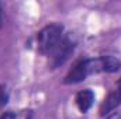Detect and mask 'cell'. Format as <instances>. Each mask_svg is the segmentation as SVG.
<instances>
[{"mask_svg": "<svg viewBox=\"0 0 121 119\" xmlns=\"http://www.w3.org/2000/svg\"><path fill=\"white\" fill-rule=\"evenodd\" d=\"M66 35L68 32L65 31V27L62 24L54 23V24L45 25L35 35L37 52L42 56L52 58L54 53L58 51V48L62 45V42L65 41Z\"/></svg>", "mask_w": 121, "mask_h": 119, "instance_id": "cell-2", "label": "cell"}, {"mask_svg": "<svg viewBox=\"0 0 121 119\" xmlns=\"http://www.w3.org/2000/svg\"><path fill=\"white\" fill-rule=\"evenodd\" d=\"M1 27H3V6L0 3V30H1Z\"/></svg>", "mask_w": 121, "mask_h": 119, "instance_id": "cell-9", "label": "cell"}, {"mask_svg": "<svg viewBox=\"0 0 121 119\" xmlns=\"http://www.w3.org/2000/svg\"><path fill=\"white\" fill-rule=\"evenodd\" d=\"M121 69V60L116 56L106 55L99 58H83L73 63L62 83L66 86H73L85 81L89 76L97 73H117Z\"/></svg>", "mask_w": 121, "mask_h": 119, "instance_id": "cell-1", "label": "cell"}, {"mask_svg": "<svg viewBox=\"0 0 121 119\" xmlns=\"http://www.w3.org/2000/svg\"><path fill=\"white\" fill-rule=\"evenodd\" d=\"M94 99H96V94L90 88L80 90L75 95V105L78 107L80 114H87L94 104Z\"/></svg>", "mask_w": 121, "mask_h": 119, "instance_id": "cell-5", "label": "cell"}, {"mask_svg": "<svg viewBox=\"0 0 121 119\" xmlns=\"http://www.w3.org/2000/svg\"><path fill=\"white\" fill-rule=\"evenodd\" d=\"M75 48H76V41L73 39V36L70 34H68L65 41L62 42V45L58 48V51L54 53V56L49 58V67L54 70V69L60 67L62 64H65L69 60V58L73 55Z\"/></svg>", "mask_w": 121, "mask_h": 119, "instance_id": "cell-3", "label": "cell"}, {"mask_svg": "<svg viewBox=\"0 0 121 119\" xmlns=\"http://www.w3.org/2000/svg\"><path fill=\"white\" fill-rule=\"evenodd\" d=\"M120 105H121V77L118 79V81L116 83V87L107 94V97L100 104L99 115L101 118H106L107 115L114 112Z\"/></svg>", "mask_w": 121, "mask_h": 119, "instance_id": "cell-4", "label": "cell"}, {"mask_svg": "<svg viewBox=\"0 0 121 119\" xmlns=\"http://www.w3.org/2000/svg\"><path fill=\"white\" fill-rule=\"evenodd\" d=\"M10 101V92L4 84H0V109L4 108Z\"/></svg>", "mask_w": 121, "mask_h": 119, "instance_id": "cell-7", "label": "cell"}, {"mask_svg": "<svg viewBox=\"0 0 121 119\" xmlns=\"http://www.w3.org/2000/svg\"><path fill=\"white\" fill-rule=\"evenodd\" d=\"M34 111L30 108H23V109H11L6 111L4 114L0 115V119H32Z\"/></svg>", "mask_w": 121, "mask_h": 119, "instance_id": "cell-6", "label": "cell"}, {"mask_svg": "<svg viewBox=\"0 0 121 119\" xmlns=\"http://www.w3.org/2000/svg\"><path fill=\"white\" fill-rule=\"evenodd\" d=\"M104 119H121V112H111L110 115H107Z\"/></svg>", "mask_w": 121, "mask_h": 119, "instance_id": "cell-8", "label": "cell"}]
</instances>
